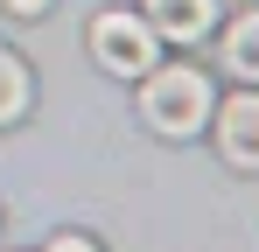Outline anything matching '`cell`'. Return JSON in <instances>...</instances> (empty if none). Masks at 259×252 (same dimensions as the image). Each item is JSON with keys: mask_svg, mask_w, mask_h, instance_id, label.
<instances>
[{"mask_svg": "<svg viewBox=\"0 0 259 252\" xmlns=\"http://www.w3.org/2000/svg\"><path fill=\"white\" fill-rule=\"evenodd\" d=\"M210 77L203 70H189V63H154L147 77H140V119L154 126V133H168V140H189V133H203L210 126Z\"/></svg>", "mask_w": 259, "mask_h": 252, "instance_id": "6da1fadb", "label": "cell"}, {"mask_svg": "<svg viewBox=\"0 0 259 252\" xmlns=\"http://www.w3.org/2000/svg\"><path fill=\"white\" fill-rule=\"evenodd\" d=\"M91 56L112 70V77H147L161 63V35L147 28V14H126V7H105L91 21Z\"/></svg>", "mask_w": 259, "mask_h": 252, "instance_id": "7a4b0ae2", "label": "cell"}, {"mask_svg": "<svg viewBox=\"0 0 259 252\" xmlns=\"http://www.w3.org/2000/svg\"><path fill=\"white\" fill-rule=\"evenodd\" d=\"M217 119V154L231 168H259V91H231L224 105H210Z\"/></svg>", "mask_w": 259, "mask_h": 252, "instance_id": "3957f363", "label": "cell"}, {"mask_svg": "<svg viewBox=\"0 0 259 252\" xmlns=\"http://www.w3.org/2000/svg\"><path fill=\"white\" fill-rule=\"evenodd\" d=\"M210 21H217V0H147V28L161 42H196L210 35Z\"/></svg>", "mask_w": 259, "mask_h": 252, "instance_id": "277c9868", "label": "cell"}, {"mask_svg": "<svg viewBox=\"0 0 259 252\" xmlns=\"http://www.w3.org/2000/svg\"><path fill=\"white\" fill-rule=\"evenodd\" d=\"M224 70L259 84V7H252V14H238V21L224 28Z\"/></svg>", "mask_w": 259, "mask_h": 252, "instance_id": "5b68a950", "label": "cell"}, {"mask_svg": "<svg viewBox=\"0 0 259 252\" xmlns=\"http://www.w3.org/2000/svg\"><path fill=\"white\" fill-rule=\"evenodd\" d=\"M28 98H35V84H28V63L14 56V49H0V126H14L28 112Z\"/></svg>", "mask_w": 259, "mask_h": 252, "instance_id": "8992f818", "label": "cell"}, {"mask_svg": "<svg viewBox=\"0 0 259 252\" xmlns=\"http://www.w3.org/2000/svg\"><path fill=\"white\" fill-rule=\"evenodd\" d=\"M49 252H98V245H91L84 231H56V238H49Z\"/></svg>", "mask_w": 259, "mask_h": 252, "instance_id": "52a82bcc", "label": "cell"}, {"mask_svg": "<svg viewBox=\"0 0 259 252\" xmlns=\"http://www.w3.org/2000/svg\"><path fill=\"white\" fill-rule=\"evenodd\" d=\"M0 7H7V14H42L49 0H0Z\"/></svg>", "mask_w": 259, "mask_h": 252, "instance_id": "ba28073f", "label": "cell"}]
</instances>
